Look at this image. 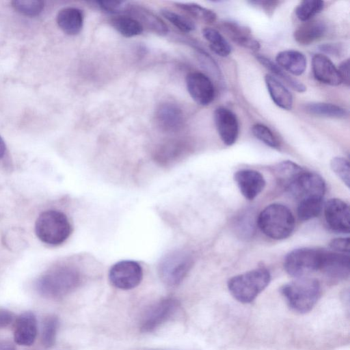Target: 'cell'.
<instances>
[{
  "mask_svg": "<svg viewBox=\"0 0 350 350\" xmlns=\"http://www.w3.org/2000/svg\"><path fill=\"white\" fill-rule=\"evenodd\" d=\"M82 281L80 271L75 266L62 265L46 271L36 282L37 291L44 297L58 299L74 291Z\"/></svg>",
  "mask_w": 350,
  "mask_h": 350,
  "instance_id": "cell-1",
  "label": "cell"
},
{
  "mask_svg": "<svg viewBox=\"0 0 350 350\" xmlns=\"http://www.w3.org/2000/svg\"><path fill=\"white\" fill-rule=\"evenodd\" d=\"M281 293L294 311L306 313L315 306L321 295V285L317 279L300 278L284 284Z\"/></svg>",
  "mask_w": 350,
  "mask_h": 350,
  "instance_id": "cell-2",
  "label": "cell"
},
{
  "mask_svg": "<svg viewBox=\"0 0 350 350\" xmlns=\"http://www.w3.org/2000/svg\"><path fill=\"white\" fill-rule=\"evenodd\" d=\"M257 224L267 237L275 240L287 238L295 228V219L286 206L274 203L265 207L259 214Z\"/></svg>",
  "mask_w": 350,
  "mask_h": 350,
  "instance_id": "cell-3",
  "label": "cell"
},
{
  "mask_svg": "<svg viewBox=\"0 0 350 350\" xmlns=\"http://www.w3.org/2000/svg\"><path fill=\"white\" fill-rule=\"evenodd\" d=\"M71 224L64 213L48 210L41 213L35 224V232L43 243L57 246L64 243L72 233Z\"/></svg>",
  "mask_w": 350,
  "mask_h": 350,
  "instance_id": "cell-4",
  "label": "cell"
},
{
  "mask_svg": "<svg viewBox=\"0 0 350 350\" xmlns=\"http://www.w3.org/2000/svg\"><path fill=\"white\" fill-rule=\"evenodd\" d=\"M271 280L269 271L257 268L231 278L228 288L231 295L241 303H250L268 286Z\"/></svg>",
  "mask_w": 350,
  "mask_h": 350,
  "instance_id": "cell-5",
  "label": "cell"
},
{
  "mask_svg": "<svg viewBox=\"0 0 350 350\" xmlns=\"http://www.w3.org/2000/svg\"><path fill=\"white\" fill-rule=\"evenodd\" d=\"M193 258L185 250H174L166 254L159 265V274L163 283L175 286L182 282L193 266Z\"/></svg>",
  "mask_w": 350,
  "mask_h": 350,
  "instance_id": "cell-6",
  "label": "cell"
},
{
  "mask_svg": "<svg viewBox=\"0 0 350 350\" xmlns=\"http://www.w3.org/2000/svg\"><path fill=\"white\" fill-rule=\"evenodd\" d=\"M324 250L298 248L289 252L284 262L287 273L296 278H305L319 271Z\"/></svg>",
  "mask_w": 350,
  "mask_h": 350,
  "instance_id": "cell-7",
  "label": "cell"
},
{
  "mask_svg": "<svg viewBox=\"0 0 350 350\" xmlns=\"http://www.w3.org/2000/svg\"><path fill=\"white\" fill-rule=\"evenodd\" d=\"M284 189L298 202L310 199L323 200L325 183L320 175L304 168Z\"/></svg>",
  "mask_w": 350,
  "mask_h": 350,
  "instance_id": "cell-8",
  "label": "cell"
},
{
  "mask_svg": "<svg viewBox=\"0 0 350 350\" xmlns=\"http://www.w3.org/2000/svg\"><path fill=\"white\" fill-rule=\"evenodd\" d=\"M143 278L140 264L134 260H121L113 264L109 271L111 284L117 288L130 290L137 286Z\"/></svg>",
  "mask_w": 350,
  "mask_h": 350,
  "instance_id": "cell-9",
  "label": "cell"
},
{
  "mask_svg": "<svg viewBox=\"0 0 350 350\" xmlns=\"http://www.w3.org/2000/svg\"><path fill=\"white\" fill-rule=\"evenodd\" d=\"M179 308V302L168 297L156 303L145 313L140 323L142 332H152L162 324L171 319Z\"/></svg>",
  "mask_w": 350,
  "mask_h": 350,
  "instance_id": "cell-10",
  "label": "cell"
},
{
  "mask_svg": "<svg viewBox=\"0 0 350 350\" xmlns=\"http://www.w3.org/2000/svg\"><path fill=\"white\" fill-rule=\"evenodd\" d=\"M186 86L192 99L198 105L207 106L215 98V88L210 78L200 72H192L186 77Z\"/></svg>",
  "mask_w": 350,
  "mask_h": 350,
  "instance_id": "cell-11",
  "label": "cell"
},
{
  "mask_svg": "<svg viewBox=\"0 0 350 350\" xmlns=\"http://www.w3.org/2000/svg\"><path fill=\"white\" fill-rule=\"evenodd\" d=\"M324 215L328 226L333 231L349 232L350 210L347 202L338 198L329 200L324 206Z\"/></svg>",
  "mask_w": 350,
  "mask_h": 350,
  "instance_id": "cell-12",
  "label": "cell"
},
{
  "mask_svg": "<svg viewBox=\"0 0 350 350\" xmlns=\"http://www.w3.org/2000/svg\"><path fill=\"white\" fill-rule=\"evenodd\" d=\"M154 120L157 126L162 132L175 133L182 129L184 116L178 105L171 102H165L157 107Z\"/></svg>",
  "mask_w": 350,
  "mask_h": 350,
  "instance_id": "cell-13",
  "label": "cell"
},
{
  "mask_svg": "<svg viewBox=\"0 0 350 350\" xmlns=\"http://www.w3.org/2000/svg\"><path fill=\"white\" fill-rule=\"evenodd\" d=\"M213 118L217 133L223 143L226 146L234 144L239 131L236 115L229 109L219 107L215 109Z\"/></svg>",
  "mask_w": 350,
  "mask_h": 350,
  "instance_id": "cell-14",
  "label": "cell"
},
{
  "mask_svg": "<svg viewBox=\"0 0 350 350\" xmlns=\"http://www.w3.org/2000/svg\"><path fill=\"white\" fill-rule=\"evenodd\" d=\"M123 12L136 19L143 27L163 36L168 33L169 29L165 23L157 14L146 7L137 3H126Z\"/></svg>",
  "mask_w": 350,
  "mask_h": 350,
  "instance_id": "cell-15",
  "label": "cell"
},
{
  "mask_svg": "<svg viewBox=\"0 0 350 350\" xmlns=\"http://www.w3.org/2000/svg\"><path fill=\"white\" fill-rule=\"evenodd\" d=\"M349 267L348 255L323 250L319 271H321L326 276L334 280L346 279L349 275Z\"/></svg>",
  "mask_w": 350,
  "mask_h": 350,
  "instance_id": "cell-16",
  "label": "cell"
},
{
  "mask_svg": "<svg viewBox=\"0 0 350 350\" xmlns=\"http://www.w3.org/2000/svg\"><path fill=\"white\" fill-rule=\"evenodd\" d=\"M241 193L247 199H254L264 189L265 180L263 176L254 170H241L234 175Z\"/></svg>",
  "mask_w": 350,
  "mask_h": 350,
  "instance_id": "cell-17",
  "label": "cell"
},
{
  "mask_svg": "<svg viewBox=\"0 0 350 350\" xmlns=\"http://www.w3.org/2000/svg\"><path fill=\"white\" fill-rule=\"evenodd\" d=\"M312 69L314 78L321 83L332 86L342 83L337 68L325 55L318 53L312 57Z\"/></svg>",
  "mask_w": 350,
  "mask_h": 350,
  "instance_id": "cell-18",
  "label": "cell"
},
{
  "mask_svg": "<svg viewBox=\"0 0 350 350\" xmlns=\"http://www.w3.org/2000/svg\"><path fill=\"white\" fill-rule=\"evenodd\" d=\"M37 321L36 316L31 312H25L16 319L14 338L16 343L29 346L33 343L37 336Z\"/></svg>",
  "mask_w": 350,
  "mask_h": 350,
  "instance_id": "cell-19",
  "label": "cell"
},
{
  "mask_svg": "<svg viewBox=\"0 0 350 350\" xmlns=\"http://www.w3.org/2000/svg\"><path fill=\"white\" fill-rule=\"evenodd\" d=\"M187 150L185 142L180 139H172L160 145L155 150L154 159L161 165H172L183 158Z\"/></svg>",
  "mask_w": 350,
  "mask_h": 350,
  "instance_id": "cell-20",
  "label": "cell"
},
{
  "mask_svg": "<svg viewBox=\"0 0 350 350\" xmlns=\"http://www.w3.org/2000/svg\"><path fill=\"white\" fill-rule=\"evenodd\" d=\"M222 31L237 45L253 51L260 49V43L251 34L250 29L239 23L227 21L221 23Z\"/></svg>",
  "mask_w": 350,
  "mask_h": 350,
  "instance_id": "cell-21",
  "label": "cell"
},
{
  "mask_svg": "<svg viewBox=\"0 0 350 350\" xmlns=\"http://www.w3.org/2000/svg\"><path fill=\"white\" fill-rule=\"evenodd\" d=\"M57 23L66 34H79L83 26L84 15L81 10L75 7H66L60 10L57 15Z\"/></svg>",
  "mask_w": 350,
  "mask_h": 350,
  "instance_id": "cell-22",
  "label": "cell"
},
{
  "mask_svg": "<svg viewBox=\"0 0 350 350\" xmlns=\"http://www.w3.org/2000/svg\"><path fill=\"white\" fill-rule=\"evenodd\" d=\"M326 31L325 24L320 20L304 22L293 33L295 40L301 45H309L321 38Z\"/></svg>",
  "mask_w": 350,
  "mask_h": 350,
  "instance_id": "cell-23",
  "label": "cell"
},
{
  "mask_svg": "<svg viewBox=\"0 0 350 350\" xmlns=\"http://www.w3.org/2000/svg\"><path fill=\"white\" fill-rule=\"evenodd\" d=\"M265 81L275 104L282 109L291 110L293 103V95L284 85L271 74L265 75Z\"/></svg>",
  "mask_w": 350,
  "mask_h": 350,
  "instance_id": "cell-24",
  "label": "cell"
},
{
  "mask_svg": "<svg viewBox=\"0 0 350 350\" xmlns=\"http://www.w3.org/2000/svg\"><path fill=\"white\" fill-rule=\"evenodd\" d=\"M276 64L295 76L301 75L306 68L305 55L295 50H284L275 57Z\"/></svg>",
  "mask_w": 350,
  "mask_h": 350,
  "instance_id": "cell-25",
  "label": "cell"
},
{
  "mask_svg": "<svg viewBox=\"0 0 350 350\" xmlns=\"http://www.w3.org/2000/svg\"><path fill=\"white\" fill-rule=\"evenodd\" d=\"M256 59L265 68L271 72V75L282 79L293 90L301 93L306 90V87L304 84L297 79L292 77L284 70L267 57L258 55H256Z\"/></svg>",
  "mask_w": 350,
  "mask_h": 350,
  "instance_id": "cell-26",
  "label": "cell"
},
{
  "mask_svg": "<svg viewBox=\"0 0 350 350\" xmlns=\"http://www.w3.org/2000/svg\"><path fill=\"white\" fill-rule=\"evenodd\" d=\"M109 23L114 29L126 38L139 36L144 31L142 25L136 19L128 15L115 16L111 18Z\"/></svg>",
  "mask_w": 350,
  "mask_h": 350,
  "instance_id": "cell-27",
  "label": "cell"
},
{
  "mask_svg": "<svg viewBox=\"0 0 350 350\" xmlns=\"http://www.w3.org/2000/svg\"><path fill=\"white\" fill-rule=\"evenodd\" d=\"M203 37L208 42L211 50L221 57H227L232 47L226 38L217 29L205 27L202 29Z\"/></svg>",
  "mask_w": 350,
  "mask_h": 350,
  "instance_id": "cell-28",
  "label": "cell"
},
{
  "mask_svg": "<svg viewBox=\"0 0 350 350\" xmlns=\"http://www.w3.org/2000/svg\"><path fill=\"white\" fill-rule=\"evenodd\" d=\"M304 109L310 114L320 117L340 118L347 115L344 108L332 103H310L304 105Z\"/></svg>",
  "mask_w": 350,
  "mask_h": 350,
  "instance_id": "cell-29",
  "label": "cell"
},
{
  "mask_svg": "<svg viewBox=\"0 0 350 350\" xmlns=\"http://www.w3.org/2000/svg\"><path fill=\"white\" fill-rule=\"evenodd\" d=\"M174 4L179 9L202 22L213 23L217 19V14L215 12L198 3L175 2Z\"/></svg>",
  "mask_w": 350,
  "mask_h": 350,
  "instance_id": "cell-30",
  "label": "cell"
},
{
  "mask_svg": "<svg viewBox=\"0 0 350 350\" xmlns=\"http://www.w3.org/2000/svg\"><path fill=\"white\" fill-rule=\"evenodd\" d=\"M304 168L291 161L278 163L274 170L278 183L284 189Z\"/></svg>",
  "mask_w": 350,
  "mask_h": 350,
  "instance_id": "cell-31",
  "label": "cell"
},
{
  "mask_svg": "<svg viewBox=\"0 0 350 350\" xmlns=\"http://www.w3.org/2000/svg\"><path fill=\"white\" fill-rule=\"evenodd\" d=\"M324 8V1L321 0H304L300 2L295 9L297 18L303 22L312 19V18Z\"/></svg>",
  "mask_w": 350,
  "mask_h": 350,
  "instance_id": "cell-32",
  "label": "cell"
},
{
  "mask_svg": "<svg viewBox=\"0 0 350 350\" xmlns=\"http://www.w3.org/2000/svg\"><path fill=\"white\" fill-rule=\"evenodd\" d=\"M323 207L322 199H310L299 202L297 215L303 221L310 220L317 217Z\"/></svg>",
  "mask_w": 350,
  "mask_h": 350,
  "instance_id": "cell-33",
  "label": "cell"
},
{
  "mask_svg": "<svg viewBox=\"0 0 350 350\" xmlns=\"http://www.w3.org/2000/svg\"><path fill=\"white\" fill-rule=\"evenodd\" d=\"M161 14L170 23L182 32L189 33L196 29V25L190 18L168 9H161Z\"/></svg>",
  "mask_w": 350,
  "mask_h": 350,
  "instance_id": "cell-34",
  "label": "cell"
},
{
  "mask_svg": "<svg viewBox=\"0 0 350 350\" xmlns=\"http://www.w3.org/2000/svg\"><path fill=\"white\" fill-rule=\"evenodd\" d=\"M58 326L59 321L55 316L51 315L45 319L41 336L42 343L45 347L49 348L54 345Z\"/></svg>",
  "mask_w": 350,
  "mask_h": 350,
  "instance_id": "cell-35",
  "label": "cell"
},
{
  "mask_svg": "<svg viewBox=\"0 0 350 350\" xmlns=\"http://www.w3.org/2000/svg\"><path fill=\"white\" fill-rule=\"evenodd\" d=\"M14 9L21 14L34 16L40 14L44 6L40 0H15L12 1Z\"/></svg>",
  "mask_w": 350,
  "mask_h": 350,
  "instance_id": "cell-36",
  "label": "cell"
},
{
  "mask_svg": "<svg viewBox=\"0 0 350 350\" xmlns=\"http://www.w3.org/2000/svg\"><path fill=\"white\" fill-rule=\"evenodd\" d=\"M252 132L258 139L267 146L273 148L279 147V142L271 129L266 125L260 123L255 124L252 128Z\"/></svg>",
  "mask_w": 350,
  "mask_h": 350,
  "instance_id": "cell-37",
  "label": "cell"
},
{
  "mask_svg": "<svg viewBox=\"0 0 350 350\" xmlns=\"http://www.w3.org/2000/svg\"><path fill=\"white\" fill-rule=\"evenodd\" d=\"M330 167L337 176L347 186L350 183V170L348 160L343 157H334L330 162Z\"/></svg>",
  "mask_w": 350,
  "mask_h": 350,
  "instance_id": "cell-38",
  "label": "cell"
},
{
  "mask_svg": "<svg viewBox=\"0 0 350 350\" xmlns=\"http://www.w3.org/2000/svg\"><path fill=\"white\" fill-rule=\"evenodd\" d=\"M94 3L103 12L117 14L123 12L126 3L122 1H96Z\"/></svg>",
  "mask_w": 350,
  "mask_h": 350,
  "instance_id": "cell-39",
  "label": "cell"
},
{
  "mask_svg": "<svg viewBox=\"0 0 350 350\" xmlns=\"http://www.w3.org/2000/svg\"><path fill=\"white\" fill-rule=\"evenodd\" d=\"M329 247L334 252L347 254L349 252V238L340 237L332 239L329 243Z\"/></svg>",
  "mask_w": 350,
  "mask_h": 350,
  "instance_id": "cell-40",
  "label": "cell"
},
{
  "mask_svg": "<svg viewBox=\"0 0 350 350\" xmlns=\"http://www.w3.org/2000/svg\"><path fill=\"white\" fill-rule=\"evenodd\" d=\"M350 64L349 59H347L342 62L338 69L339 76L340 77L342 83L345 84L347 86H349L350 84Z\"/></svg>",
  "mask_w": 350,
  "mask_h": 350,
  "instance_id": "cell-41",
  "label": "cell"
},
{
  "mask_svg": "<svg viewBox=\"0 0 350 350\" xmlns=\"http://www.w3.org/2000/svg\"><path fill=\"white\" fill-rule=\"evenodd\" d=\"M14 314L10 310L0 308V329L8 326L13 321Z\"/></svg>",
  "mask_w": 350,
  "mask_h": 350,
  "instance_id": "cell-42",
  "label": "cell"
},
{
  "mask_svg": "<svg viewBox=\"0 0 350 350\" xmlns=\"http://www.w3.org/2000/svg\"><path fill=\"white\" fill-rule=\"evenodd\" d=\"M319 49L327 54L338 55L340 53V47L336 44H324L319 46Z\"/></svg>",
  "mask_w": 350,
  "mask_h": 350,
  "instance_id": "cell-43",
  "label": "cell"
},
{
  "mask_svg": "<svg viewBox=\"0 0 350 350\" xmlns=\"http://www.w3.org/2000/svg\"><path fill=\"white\" fill-rule=\"evenodd\" d=\"M0 350H16V349L12 342L8 340H1Z\"/></svg>",
  "mask_w": 350,
  "mask_h": 350,
  "instance_id": "cell-44",
  "label": "cell"
},
{
  "mask_svg": "<svg viewBox=\"0 0 350 350\" xmlns=\"http://www.w3.org/2000/svg\"><path fill=\"white\" fill-rule=\"evenodd\" d=\"M5 152V144L3 139L0 136V159H1L3 157Z\"/></svg>",
  "mask_w": 350,
  "mask_h": 350,
  "instance_id": "cell-45",
  "label": "cell"
}]
</instances>
